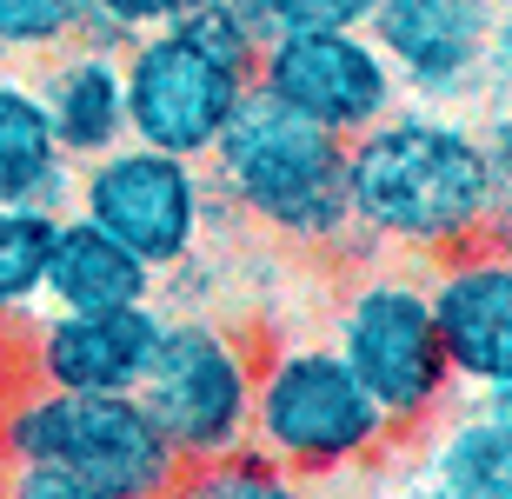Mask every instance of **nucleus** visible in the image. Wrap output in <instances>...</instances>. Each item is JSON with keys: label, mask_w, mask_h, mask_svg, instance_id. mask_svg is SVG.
I'll return each mask as SVG.
<instances>
[{"label": "nucleus", "mask_w": 512, "mask_h": 499, "mask_svg": "<svg viewBox=\"0 0 512 499\" xmlns=\"http://www.w3.org/2000/svg\"><path fill=\"white\" fill-rule=\"evenodd\" d=\"M67 207L80 220H94L100 233H114L133 260H147L153 273L187 267L213 220V180L200 173V160L160 154L140 140H120L107 154L74 167V193Z\"/></svg>", "instance_id": "obj_7"}, {"label": "nucleus", "mask_w": 512, "mask_h": 499, "mask_svg": "<svg viewBox=\"0 0 512 499\" xmlns=\"http://www.w3.org/2000/svg\"><path fill=\"white\" fill-rule=\"evenodd\" d=\"M253 87L280 100L286 114L313 120L326 134L353 140L380 114L399 107V80L366 27H300V34H266L253 60Z\"/></svg>", "instance_id": "obj_9"}, {"label": "nucleus", "mask_w": 512, "mask_h": 499, "mask_svg": "<svg viewBox=\"0 0 512 499\" xmlns=\"http://www.w3.org/2000/svg\"><path fill=\"white\" fill-rule=\"evenodd\" d=\"M34 94L47 107V127H54L60 154L74 160H94L107 147L127 140V87H120V54L107 47H87V40H67L54 54H40Z\"/></svg>", "instance_id": "obj_13"}, {"label": "nucleus", "mask_w": 512, "mask_h": 499, "mask_svg": "<svg viewBox=\"0 0 512 499\" xmlns=\"http://www.w3.org/2000/svg\"><path fill=\"white\" fill-rule=\"evenodd\" d=\"M0 446L20 466H60L120 499H160L180 473L173 446L133 393H20L14 413L0 420Z\"/></svg>", "instance_id": "obj_5"}, {"label": "nucleus", "mask_w": 512, "mask_h": 499, "mask_svg": "<svg viewBox=\"0 0 512 499\" xmlns=\"http://www.w3.org/2000/svg\"><path fill=\"white\" fill-rule=\"evenodd\" d=\"M87 27V0H0V54H54Z\"/></svg>", "instance_id": "obj_19"}, {"label": "nucleus", "mask_w": 512, "mask_h": 499, "mask_svg": "<svg viewBox=\"0 0 512 499\" xmlns=\"http://www.w3.org/2000/svg\"><path fill=\"white\" fill-rule=\"evenodd\" d=\"M54 207H0V320H20L47 300V260H54Z\"/></svg>", "instance_id": "obj_17"}, {"label": "nucleus", "mask_w": 512, "mask_h": 499, "mask_svg": "<svg viewBox=\"0 0 512 499\" xmlns=\"http://www.w3.org/2000/svg\"><path fill=\"white\" fill-rule=\"evenodd\" d=\"M433 480L473 499H512V420L479 406L473 420H453L433 446Z\"/></svg>", "instance_id": "obj_16"}, {"label": "nucleus", "mask_w": 512, "mask_h": 499, "mask_svg": "<svg viewBox=\"0 0 512 499\" xmlns=\"http://www.w3.org/2000/svg\"><path fill=\"white\" fill-rule=\"evenodd\" d=\"M207 160L213 200H227L240 220L266 227L286 247L340 253L366 240L353 227V200H346V140L286 114L260 87L240 100V114L227 120V134L213 140Z\"/></svg>", "instance_id": "obj_2"}, {"label": "nucleus", "mask_w": 512, "mask_h": 499, "mask_svg": "<svg viewBox=\"0 0 512 499\" xmlns=\"http://www.w3.org/2000/svg\"><path fill=\"white\" fill-rule=\"evenodd\" d=\"M160 340V307H107V313H67L54 307L27 340L34 386L54 393H133L147 373V353Z\"/></svg>", "instance_id": "obj_12"}, {"label": "nucleus", "mask_w": 512, "mask_h": 499, "mask_svg": "<svg viewBox=\"0 0 512 499\" xmlns=\"http://www.w3.org/2000/svg\"><path fill=\"white\" fill-rule=\"evenodd\" d=\"M426 300L453 386L486 393L512 380V247L473 240L459 253H439V280L426 287Z\"/></svg>", "instance_id": "obj_11"}, {"label": "nucleus", "mask_w": 512, "mask_h": 499, "mask_svg": "<svg viewBox=\"0 0 512 499\" xmlns=\"http://www.w3.org/2000/svg\"><path fill=\"white\" fill-rule=\"evenodd\" d=\"M486 167H493V213H486V240L512 247V114H499L493 134H486Z\"/></svg>", "instance_id": "obj_22"}, {"label": "nucleus", "mask_w": 512, "mask_h": 499, "mask_svg": "<svg viewBox=\"0 0 512 499\" xmlns=\"http://www.w3.org/2000/svg\"><path fill=\"white\" fill-rule=\"evenodd\" d=\"M479 406H486V413H499V420H512V380L486 386V393H479Z\"/></svg>", "instance_id": "obj_24"}, {"label": "nucleus", "mask_w": 512, "mask_h": 499, "mask_svg": "<svg viewBox=\"0 0 512 499\" xmlns=\"http://www.w3.org/2000/svg\"><path fill=\"white\" fill-rule=\"evenodd\" d=\"M333 353L380 400L393 433L439 420V406L453 400V366H446V346H439V327H433L426 280H413L399 267L360 273L346 287L340 320H333Z\"/></svg>", "instance_id": "obj_6"}, {"label": "nucleus", "mask_w": 512, "mask_h": 499, "mask_svg": "<svg viewBox=\"0 0 512 499\" xmlns=\"http://www.w3.org/2000/svg\"><path fill=\"white\" fill-rule=\"evenodd\" d=\"M413 499H473V493H459V486H446V480H433V486H419Z\"/></svg>", "instance_id": "obj_25"}, {"label": "nucleus", "mask_w": 512, "mask_h": 499, "mask_svg": "<svg viewBox=\"0 0 512 499\" xmlns=\"http://www.w3.org/2000/svg\"><path fill=\"white\" fill-rule=\"evenodd\" d=\"M193 0H87V27H80V40L87 47H107V54H120L133 34H147V27H167L173 14H187Z\"/></svg>", "instance_id": "obj_20"}, {"label": "nucleus", "mask_w": 512, "mask_h": 499, "mask_svg": "<svg viewBox=\"0 0 512 499\" xmlns=\"http://www.w3.org/2000/svg\"><path fill=\"white\" fill-rule=\"evenodd\" d=\"M120 87H127V140L180 160H207L227 120L240 114V100L253 94V67L167 20L120 47Z\"/></svg>", "instance_id": "obj_8"}, {"label": "nucleus", "mask_w": 512, "mask_h": 499, "mask_svg": "<svg viewBox=\"0 0 512 499\" xmlns=\"http://www.w3.org/2000/svg\"><path fill=\"white\" fill-rule=\"evenodd\" d=\"M386 440H393V420L353 380V366L333 346L300 340V346H280L273 360H260L247 446L280 460L293 480L366 466L373 453H386Z\"/></svg>", "instance_id": "obj_3"}, {"label": "nucleus", "mask_w": 512, "mask_h": 499, "mask_svg": "<svg viewBox=\"0 0 512 499\" xmlns=\"http://www.w3.org/2000/svg\"><path fill=\"white\" fill-rule=\"evenodd\" d=\"M160 499H306V493L260 446H233V453H213V460H180V473L167 480Z\"/></svg>", "instance_id": "obj_18"}, {"label": "nucleus", "mask_w": 512, "mask_h": 499, "mask_svg": "<svg viewBox=\"0 0 512 499\" xmlns=\"http://www.w3.org/2000/svg\"><path fill=\"white\" fill-rule=\"evenodd\" d=\"M260 34H300V27H366L373 0H247Z\"/></svg>", "instance_id": "obj_21"}, {"label": "nucleus", "mask_w": 512, "mask_h": 499, "mask_svg": "<svg viewBox=\"0 0 512 499\" xmlns=\"http://www.w3.org/2000/svg\"><path fill=\"white\" fill-rule=\"evenodd\" d=\"M366 34L386 54L399 94L446 107L466 100L493 67L499 0H373Z\"/></svg>", "instance_id": "obj_10"}, {"label": "nucleus", "mask_w": 512, "mask_h": 499, "mask_svg": "<svg viewBox=\"0 0 512 499\" xmlns=\"http://www.w3.org/2000/svg\"><path fill=\"white\" fill-rule=\"evenodd\" d=\"M160 293V273L147 260H133L114 233H100L94 220H80L74 207L60 213L54 260H47V300L67 313H107V307H147Z\"/></svg>", "instance_id": "obj_14"}, {"label": "nucleus", "mask_w": 512, "mask_h": 499, "mask_svg": "<svg viewBox=\"0 0 512 499\" xmlns=\"http://www.w3.org/2000/svg\"><path fill=\"white\" fill-rule=\"evenodd\" d=\"M0 499H120V493L80 480V473H60V466H20L14 460V473H7Z\"/></svg>", "instance_id": "obj_23"}, {"label": "nucleus", "mask_w": 512, "mask_h": 499, "mask_svg": "<svg viewBox=\"0 0 512 499\" xmlns=\"http://www.w3.org/2000/svg\"><path fill=\"white\" fill-rule=\"evenodd\" d=\"M0 67H7V54H0Z\"/></svg>", "instance_id": "obj_26"}, {"label": "nucleus", "mask_w": 512, "mask_h": 499, "mask_svg": "<svg viewBox=\"0 0 512 499\" xmlns=\"http://www.w3.org/2000/svg\"><path fill=\"white\" fill-rule=\"evenodd\" d=\"M253 380H260V353L233 327L207 313H160V340L147 353L133 400L147 406L173 460H213V453L247 446Z\"/></svg>", "instance_id": "obj_4"}, {"label": "nucleus", "mask_w": 512, "mask_h": 499, "mask_svg": "<svg viewBox=\"0 0 512 499\" xmlns=\"http://www.w3.org/2000/svg\"><path fill=\"white\" fill-rule=\"evenodd\" d=\"M346 200L373 247L426 260L473 247L493 213L486 134L439 107H393L346 140Z\"/></svg>", "instance_id": "obj_1"}, {"label": "nucleus", "mask_w": 512, "mask_h": 499, "mask_svg": "<svg viewBox=\"0 0 512 499\" xmlns=\"http://www.w3.org/2000/svg\"><path fill=\"white\" fill-rule=\"evenodd\" d=\"M67 193H74V160L60 154L34 80H14L0 67V207L67 213Z\"/></svg>", "instance_id": "obj_15"}]
</instances>
